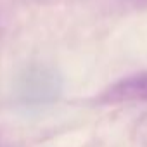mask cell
Listing matches in <instances>:
<instances>
[{
    "mask_svg": "<svg viewBox=\"0 0 147 147\" xmlns=\"http://www.w3.org/2000/svg\"><path fill=\"white\" fill-rule=\"evenodd\" d=\"M62 75L54 66L40 62L28 64L14 78V104L26 111H38L52 106L62 94Z\"/></svg>",
    "mask_w": 147,
    "mask_h": 147,
    "instance_id": "cell-1",
    "label": "cell"
},
{
    "mask_svg": "<svg viewBox=\"0 0 147 147\" xmlns=\"http://www.w3.org/2000/svg\"><path fill=\"white\" fill-rule=\"evenodd\" d=\"M106 104L119 102H147V73L123 78L111 85L99 99Z\"/></svg>",
    "mask_w": 147,
    "mask_h": 147,
    "instance_id": "cell-2",
    "label": "cell"
}]
</instances>
